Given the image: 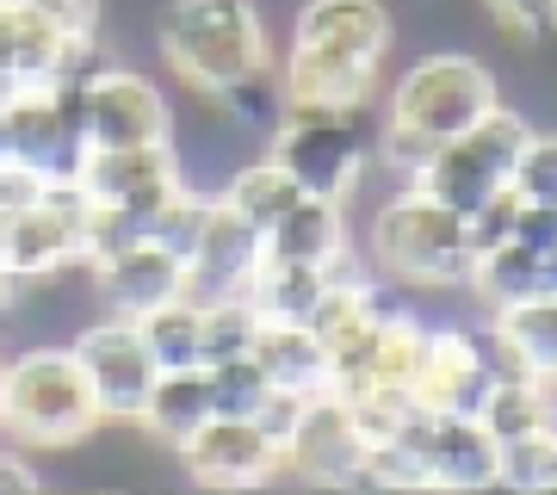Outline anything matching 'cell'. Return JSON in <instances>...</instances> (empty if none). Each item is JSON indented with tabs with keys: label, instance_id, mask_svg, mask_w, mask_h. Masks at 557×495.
Returning <instances> with one entry per match:
<instances>
[{
	"label": "cell",
	"instance_id": "obj_1",
	"mask_svg": "<svg viewBox=\"0 0 557 495\" xmlns=\"http://www.w3.org/2000/svg\"><path fill=\"white\" fill-rule=\"evenodd\" d=\"M156 50L193 94H218L236 75L273 62L260 0H161Z\"/></svg>",
	"mask_w": 557,
	"mask_h": 495
},
{
	"label": "cell",
	"instance_id": "obj_2",
	"mask_svg": "<svg viewBox=\"0 0 557 495\" xmlns=\"http://www.w3.org/2000/svg\"><path fill=\"white\" fill-rule=\"evenodd\" d=\"M100 403L87 391L75 354L57 341L25 347L20 359H7V391H0V434L25 446V453H62L81 446L87 434H100Z\"/></svg>",
	"mask_w": 557,
	"mask_h": 495
},
{
	"label": "cell",
	"instance_id": "obj_3",
	"mask_svg": "<svg viewBox=\"0 0 557 495\" xmlns=\"http://www.w3.org/2000/svg\"><path fill=\"white\" fill-rule=\"evenodd\" d=\"M372 255L384 273L409 279V285H471V267H478L465 218L428 198L416 180L391 186V198L372 211Z\"/></svg>",
	"mask_w": 557,
	"mask_h": 495
},
{
	"label": "cell",
	"instance_id": "obj_4",
	"mask_svg": "<svg viewBox=\"0 0 557 495\" xmlns=\"http://www.w3.org/2000/svg\"><path fill=\"white\" fill-rule=\"evenodd\" d=\"M490 106H502V81L471 50H434V57L409 62L391 87V119L434 143L465 137Z\"/></svg>",
	"mask_w": 557,
	"mask_h": 495
},
{
	"label": "cell",
	"instance_id": "obj_5",
	"mask_svg": "<svg viewBox=\"0 0 557 495\" xmlns=\"http://www.w3.org/2000/svg\"><path fill=\"white\" fill-rule=\"evenodd\" d=\"M267 156L298 180V193L341 198L354 193L372 168V137L359 112H322V106H285L278 131L267 137Z\"/></svg>",
	"mask_w": 557,
	"mask_h": 495
},
{
	"label": "cell",
	"instance_id": "obj_6",
	"mask_svg": "<svg viewBox=\"0 0 557 495\" xmlns=\"http://www.w3.org/2000/svg\"><path fill=\"white\" fill-rule=\"evenodd\" d=\"M0 131H7V156L38 168L50 186H69L87 161V124H81V87L62 81H32L13 87L0 106Z\"/></svg>",
	"mask_w": 557,
	"mask_h": 495
},
{
	"label": "cell",
	"instance_id": "obj_7",
	"mask_svg": "<svg viewBox=\"0 0 557 495\" xmlns=\"http://www.w3.org/2000/svg\"><path fill=\"white\" fill-rule=\"evenodd\" d=\"M81 124L87 149H143V143H174V99L149 75L100 62L81 81Z\"/></svg>",
	"mask_w": 557,
	"mask_h": 495
},
{
	"label": "cell",
	"instance_id": "obj_8",
	"mask_svg": "<svg viewBox=\"0 0 557 495\" xmlns=\"http://www.w3.org/2000/svg\"><path fill=\"white\" fill-rule=\"evenodd\" d=\"M69 354H75L87 391H94V403H100V421L137 428L143 403H149V384H156V372H161L156 359H149V347H143L137 322L106 310L100 322H87V329L69 341Z\"/></svg>",
	"mask_w": 557,
	"mask_h": 495
},
{
	"label": "cell",
	"instance_id": "obj_9",
	"mask_svg": "<svg viewBox=\"0 0 557 495\" xmlns=\"http://www.w3.org/2000/svg\"><path fill=\"white\" fill-rule=\"evenodd\" d=\"M285 465L298 477H310V483H322V490H372V477H366V434L354 428L347 403L329 384L304 396L298 421L285 434Z\"/></svg>",
	"mask_w": 557,
	"mask_h": 495
},
{
	"label": "cell",
	"instance_id": "obj_10",
	"mask_svg": "<svg viewBox=\"0 0 557 495\" xmlns=\"http://www.w3.org/2000/svg\"><path fill=\"white\" fill-rule=\"evenodd\" d=\"M81 230H87V193L44 186L38 205H25L20 218H7V279H62L81 267Z\"/></svg>",
	"mask_w": 557,
	"mask_h": 495
},
{
	"label": "cell",
	"instance_id": "obj_11",
	"mask_svg": "<svg viewBox=\"0 0 557 495\" xmlns=\"http://www.w3.org/2000/svg\"><path fill=\"white\" fill-rule=\"evenodd\" d=\"M186 458V471L211 483V490H260V483H273L285 471V453H278V440L260 428L255 416H211L199 434L180 446Z\"/></svg>",
	"mask_w": 557,
	"mask_h": 495
},
{
	"label": "cell",
	"instance_id": "obj_12",
	"mask_svg": "<svg viewBox=\"0 0 557 495\" xmlns=\"http://www.w3.org/2000/svg\"><path fill=\"white\" fill-rule=\"evenodd\" d=\"M273 69L292 106H322V112H366L384 75V62L322 50V44H292L285 62H273Z\"/></svg>",
	"mask_w": 557,
	"mask_h": 495
},
{
	"label": "cell",
	"instance_id": "obj_13",
	"mask_svg": "<svg viewBox=\"0 0 557 495\" xmlns=\"http://www.w3.org/2000/svg\"><path fill=\"white\" fill-rule=\"evenodd\" d=\"M94 273V292L112 317H143V310H156V304H174V297L193 292V279H186V260L156 248V242H131L119 255H106L100 267H87Z\"/></svg>",
	"mask_w": 557,
	"mask_h": 495
},
{
	"label": "cell",
	"instance_id": "obj_14",
	"mask_svg": "<svg viewBox=\"0 0 557 495\" xmlns=\"http://www.w3.org/2000/svg\"><path fill=\"white\" fill-rule=\"evenodd\" d=\"M267 260L260 248V230L242 211H230L223 198L205 205V223H199V242L186 255V279H193V297H218V292H242L255 267Z\"/></svg>",
	"mask_w": 557,
	"mask_h": 495
},
{
	"label": "cell",
	"instance_id": "obj_15",
	"mask_svg": "<svg viewBox=\"0 0 557 495\" xmlns=\"http://www.w3.org/2000/svg\"><path fill=\"white\" fill-rule=\"evenodd\" d=\"M496 378L483 372L471 329H428L421 335V366H416V396L440 416H478Z\"/></svg>",
	"mask_w": 557,
	"mask_h": 495
},
{
	"label": "cell",
	"instance_id": "obj_16",
	"mask_svg": "<svg viewBox=\"0 0 557 495\" xmlns=\"http://www.w3.org/2000/svg\"><path fill=\"white\" fill-rule=\"evenodd\" d=\"M292 44H322V50H347V57L384 62L391 44H397V25H391V7L384 0H298Z\"/></svg>",
	"mask_w": 557,
	"mask_h": 495
},
{
	"label": "cell",
	"instance_id": "obj_17",
	"mask_svg": "<svg viewBox=\"0 0 557 495\" xmlns=\"http://www.w3.org/2000/svg\"><path fill=\"white\" fill-rule=\"evenodd\" d=\"M496 465L502 446L478 416H440L434 409V428H428V483L434 490L446 495L496 490Z\"/></svg>",
	"mask_w": 557,
	"mask_h": 495
},
{
	"label": "cell",
	"instance_id": "obj_18",
	"mask_svg": "<svg viewBox=\"0 0 557 495\" xmlns=\"http://www.w3.org/2000/svg\"><path fill=\"white\" fill-rule=\"evenodd\" d=\"M174 180H186L174 143H143V149H87L75 186L94 205H124V198H149Z\"/></svg>",
	"mask_w": 557,
	"mask_h": 495
},
{
	"label": "cell",
	"instance_id": "obj_19",
	"mask_svg": "<svg viewBox=\"0 0 557 495\" xmlns=\"http://www.w3.org/2000/svg\"><path fill=\"white\" fill-rule=\"evenodd\" d=\"M267 260H298V267H329L335 255H347V218H341V198H317L298 193L278 223L260 236Z\"/></svg>",
	"mask_w": 557,
	"mask_h": 495
},
{
	"label": "cell",
	"instance_id": "obj_20",
	"mask_svg": "<svg viewBox=\"0 0 557 495\" xmlns=\"http://www.w3.org/2000/svg\"><path fill=\"white\" fill-rule=\"evenodd\" d=\"M205 421H211V391H205V366H193V372H156V384H149V403H143L137 428L156 446H168V453H180L186 440L199 434Z\"/></svg>",
	"mask_w": 557,
	"mask_h": 495
},
{
	"label": "cell",
	"instance_id": "obj_21",
	"mask_svg": "<svg viewBox=\"0 0 557 495\" xmlns=\"http://www.w3.org/2000/svg\"><path fill=\"white\" fill-rule=\"evenodd\" d=\"M205 106H218L211 119L230 131V137L242 143H267L278 131V119H285V87H278V69L267 62V69H248V75H236L230 87H218V94H199Z\"/></svg>",
	"mask_w": 557,
	"mask_h": 495
},
{
	"label": "cell",
	"instance_id": "obj_22",
	"mask_svg": "<svg viewBox=\"0 0 557 495\" xmlns=\"http://www.w3.org/2000/svg\"><path fill=\"white\" fill-rule=\"evenodd\" d=\"M248 354L260 359V372L273 378L278 391H304L310 396V391L329 384V347H322L310 329H298V322H260Z\"/></svg>",
	"mask_w": 557,
	"mask_h": 495
},
{
	"label": "cell",
	"instance_id": "obj_23",
	"mask_svg": "<svg viewBox=\"0 0 557 495\" xmlns=\"http://www.w3.org/2000/svg\"><path fill=\"white\" fill-rule=\"evenodd\" d=\"M131 322H137L143 347H149V359H156L161 372H193V366H205V310L193 292L174 297V304H156V310H143Z\"/></svg>",
	"mask_w": 557,
	"mask_h": 495
},
{
	"label": "cell",
	"instance_id": "obj_24",
	"mask_svg": "<svg viewBox=\"0 0 557 495\" xmlns=\"http://www.w3.org/2000/svg\"><path fill=\"white\" fill-rule=\"evenodd\" d=\"M490 329L502 335V347L527 366L533 378H552L557 372V297L552 292H533L520 304H502Z\"/></svg>",
	"mask_w": 557,
	"mask_h": 495
},
{
	"label": "cell",
	"instance_id": "obj_25",
	"mask_svg": "<svg viewBox=\"0 0 557 495\" xmlns=\"http://www.w3.org/2000/svg\"><path fill=\"white\" fill-rule=\"evenodd\" d=\"M62 62V38L32 13V7H13L0 0V69L13 75V87H32V81H50Z\"/></svg>",
	"mask_w": 557,
	"mask_h": 495
},
{
	"label": "cell",
	"instance_id": "obj_26",
	"mask_svg": "<svg viewBox=\"0 0 557 495\" xmlns=\"http://www.w3.org/2000/svg\"><path fill=\"white\" fill-rule=\"evenodd\" d=\"M218 198L230 205V211H242V218L255 223L260 236H267V230L278 223V211H285V205L298 198V180L285 174V168H278L273 156H260V161H242V168L230 174V186H223Z\"/></svg>",
	"mask_w": 557,
	"mask_h": 495
},
{
	"label": "cell",
	"instance_id": "obj_27",
	"mask_svg": "<svg viewBox=\"0 0 557 495\" xmlns=\"http://www.w3.org/2000/svg\"><path fill=\"white\" fill-rule=\"evenodd\" d=\"M478 421L502 440L515 434H533V428H552V396H545V378H496L490 396H483Z\"/></svg>",
	"mask_w": 557,
	"mask_h": 495
},
{
	"label": "cell",
	"instance_id": "obj_28",
	"mask_svg": "<svg viewBox=\"0 0 557 495\" xmlns=\"http://www.w3.org/2000/svg\"><path fill=\"white\" fill-rule=\"evenodd\" d=\"M471 292H478L490 310L533 297V292H539V255H533V248H520V242L508 236L502 248L478 255V267H471Z\"/></svg>",
	"mask_w": 557,
	"mask_h": 495
},
{
	"label": "cell",
	"instance_id": "obj_29",
	"mask_svg": "<svg viewBox=\"0 0 557 495\" xmlns=\"http://www.w3.org/2000/svg\"><path fill=\"white\" fill-rule=\"evenodd\" d=\"M557 471V428H533V434L502 440V465H496V490L515 495H545Z\"/></svg>",
	"mask_w": 557,
	"mask_h": 495
},
{
	"label": "cell",
	"instance_id": "obj_30",
	"mask_svg": "<svg viewBox=\"0 0 557 495\" xmlns=\"http://www.w3.org/2000/svg\"><path fill=\"white\" fill-rule=\"evenodd\" d=\"M205 391H211V416H255L273 396V378L260 372L255 354H236V359H211L205 366Z\"/></svg>",
	"mask_w": 557,
	"mask_h": 495
},
{
	"label": "cell",
	"instance_id": "obj_31",
	"mask_svg": "<svg viewBox=\"0 0 557 495\" xmlns=\"http://www.w3.org/2000/svg\"><path fill=\"white\" fill-rule=\"evenodd\" d=\"M199 310H205V366H211V359H236V354H248V347H255L260 310L242 292L199 297Z\"/></svg>",
	"mask_w": 557,
	"mask_h": 495
},
{
	"label": "cell",
	"instance_id": "obj_32",
	"mask_svg": "<svg viewBox=\"0 0 557 495\" xmlns=\"http://www.w3.org/2000/svg\"><path fill=\"white\" fill-rule=\"evenodd\" d=\"M440 143L421 137V131H409V124L384 119V131L372 137V168H384L391 174V186H409V180H421V168L434 161Z\"/></svg>",
	"mask_w": 557,
	"mask_h": 495
},
{
	"label": "cell",
	"instance_id": "obj_33",
	"mask_svg": "<svg viewBox=\"0 0 557 495\" xmlns=\"http://www.w3.org/2000/svg\"><path fill=\"white\" fill-rule=\"evenodd\" d=\"M508 193L520 205H557V137H527V149L515 156V174H508Z\"/></svg>",
	"mask_w": 557,
	"mask_h": 495
},
{
	"label": "cell",
	"instance_id": "obj_34",
	"mask_svg": "<svg viewBox=\"0 0 557 495\" xmlns=\"http://www.w3.org/2000/svg\"><path fill=\"white\" fill-rule=\"evenodd\" d=\"M32 13H38L62 44H87L106 32V0H32Z\"/></svg>",
	"mask_w": 557,
	"mask_h": 495
},
{
	"label": "cell",
	"instance_id": "obj_35",
	"mask_svg": "<svg viewBox=\"0 0 557 495\" xmlns=\"http://www.w3.org/2000/svg\"><path fill=\"white\" fill-rule=\"evenodd\" d=\"M496 25L520 44H552L557 38V0H483Z\"/></svg>",
	"mask_w": 557,
	"mask_h": 495
},
{
	"label": "cell",
	"instance_id": "obj_36",
	"mask_svg": "<svg viewBox=\"0 0 557 495\" xmlns=\"http://www.w3.org/2000/svg\"><path fill=\"white\" fill-rule=\"evenodd\" d=\"M44 186H50V180L38 174V168H25V161H0V218H20L25 205H38L44 198Z\"/></svg>",
	"mask_w": 557,
	"mask_h": 495
},
{
	"label": "cell",
	"instance_id": "obj_37",
	"mask_svg": "<svg viewBox=\"0 0 557 495\" xmlns=\"http://www.w3.org/2000/svg\"><path fill=\"white\" fill-rule=\"evenodd\" d=\"M515 242L533 248V255L557 248V205H520L515 211Z\"/></svg>",
	"mask_w": 557,
	"mask_h": 495
},
{
	"label": "cell",
	"instance_id": "obj_38",
	"mask_svg": "<svg viewBox=\"0 0 557 495\" xmlns=\"http://www.w3.org/2000/svg\"><path fill=\"white\" fill-rule=\"evenodd\" d=\"M44 490V477L25 465V446H0V495H32Z\"/></svg>",
	"mask_w": 557,
	"mask_h": 495
},
{
	"label": "cell",
	"instance_id": "obj_39",
	"mask_svg": "<svg viewBox=\"0 0 557 495\" xmlns=\"http://www.w3.org/2000/svg\"><path fill=\"white\" fill-rule=\"evenodd\" d=\"M539 292L557 297V248H545V255H539Z\"/></svg>",
	"mask_w": 557,
	"mask_h": 495
},
{
	"label": "cell",
	"instance_id": "obj_40",
	"mask_svg": "<svg viewBox=\"0 0 557 495\" xmlns=\"http://www.w3.org/2000/svg\"><path fill=\"white\" fill-rule=\"evenodd\" d=\"M7 99H13V75H7V69H0V106H7Z\"/></svg>",
	"mask_w": 557,
	"mask_h": 495
},
{
	"label": "cell",
	"instance_id": "obj_41",
	"mask_svg": "<svg viewBox=\"0 0 557 495\" xmlns=\"http://www.w3.org/2000/svg\"><path fill=\"white\" fill-rule=\"evenodd\" d=\"M0 279H7V218H0Z\"/></svg>",
	"mask_w": 557,
	"mask_h": 495
},
{
	"label": "cell",
	"instance_id": "obj_42",
	"mask_svg": "<svg viewBox=\"0 0 557 495\" xmlns=\"http://www.w3.org/2000/svg\"><path fill=\"white\" fill-rule=\"evenodd\" d=\"M0 391H7V347H0Z\"/></svg>",
	"mask_w": 557,
	"mask_h": 495
},
{
	"label": "cell",
	"instance_id": "obj_43",
	"mask_svg": "<svg viewBox=\"0 0 557 495\" xmlns=\"http://www.w3.org/2000/svg\"><path fill=\"white\" fill-rule=\"evenodd\" d=\"M13 7H32V0H13Z\"/></svg>",
	"mask_w": 557,
	"mask_h": 495
}]
</instances>
